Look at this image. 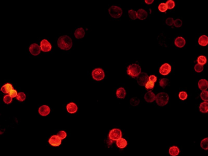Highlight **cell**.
<instances>
[{"label":"cell","instance_id":"obj_1","mask_svg":"<svg viewBox=\"0 0 208 156\" xmlns=\"http://www.w3.org/2000/svg\"><path fill=\"white\" fill-rule=\"evenodd\" d=\"M57 45L61 50L68 51L72 47L73 42L71 38L68 36L63 35L58 40Z\"/></svg>","mask_w":208,"mask_h":156},{"label":"cell","instance_id":"obj_2","mask_svg":"<svg viewBox=\"0 0 208 156\" xmlns=\"http://www.w3.org/2000/svg\"><path fill=\"white\" fill-rule=\"evenodd\" d=\"M141 68L137 64H132L127 67V74L133 78L137 77L141 73Z\"/></svg>","mask_w":208,"mask_h":156},{"label":"cell","instance_id":"obj_3","mask_svg":"<svg viewBox=\"0 0 208 156\" xmlns=\"http://www.w3.org/2000/svg\"><path fill=\"white\" fill-rule=\"evenodd\" d=\"M169 100V96L165 92H161L157 94L155 98L156 103L160 106H163L167 105Z\"/></svg>","mask_w":208,"mask_h":156},{"label":"cell","instance_id":"obj_4","mask_svg":"<svg viewBox=\"0 0 208 156\" xmlns=\"http://www.w3.org/2000/svg\"><path fill=\"white\" fill-rule=\"evenodd\" d=\"M108 11L109 14L112 17L114 18H119L122 14L123 12L122 9L117 6H112L108 9Z\"/></svg>","mask_w":208,"mask_h":156},{"label":"cell","instance_id":"obj_5","mask_svg":"<svg viewBox=\"0 0 208 156\" xmlns=\"http://www.w3.org/2000/svg\"><path fill=\"white\" fill-rule=\"evenodd\" d=\"M92 74L93 79L97 81L103 79L105 76L104 71L100 68L95 69L92 71Z\"/></svg>","mask_w":208,"mask_h":156},{"label":"cell","instance_id":"obj_6","mask_svg":"<svg viewBox=\"0 0 208 156\" xmlns=\"http://www.w3.org/2000/svg\"><path fill=\"white\" fill-rule=\"evenodd\" d=\"M137 82L141 86H145L149 80V77L147 74L145 72L141 73L137 77Z\"/></svg>","mask_w":208,"mask_h":156},{"label":"cell","instance_id":"obj_7","mask_svg":"<svg viewBox=\"0 0 208 156\" xmlns=\"http://www.w3.org/2000/svg\"><path fill=\"white\" fill-rule=\"evenodd\" d=\"M122 136L121 130L118 128H115L111 130L109 134V138L114 141H117L121 138Z\"/></svg>","mask_w":208,"mask_h":156},{"label":"cell","instance_id":"obj_8","mask_svg":"<svg viewBox=\"0 0 208 156\" xmlns=\"http://www.w3.org/2000/svg\"><path fill=\"white\" fill-rule=\"evenodd\" d=\"M41 50L44 52H48L51 50L52 46L47 40L44 39L40 43Z\"/></svg>","mask_w":208,"mask_h":156},{"label":"cell","instance_id":"obj_9","mask_svg":"<svg viewBox=\"0 0 208 156\" xmlns=\"http://www.w3.org/2000/svg\"><path fill=\"white\" fill-rule=\"evenodd\" d=\"M29 50L33 55L35 56L38 55L40 53L41 49L38 44L34 43L30 45Z\"/></svg>","mask_w":208,"mask_h":156},{"label":"cell","instance_id":"obj_10","mask_svg":"<svg viewBox=\"0 0 208 156\" xmlns=\"http://www.w3.org/2000/svg\"><path fill=\"white\" fill-rule=\"evenodd\" d=\"M171 71V66L168 63H164L161 67L159 72L162 75L166 76L168 75Z\"/></svg>","mask_w":208,"mask_h":156},{"label":"cell","instance_id":"obj_11","mask_svg":"<svg viewBox=\"0 0 208 156\" xmlns=\"http://www.w3.org/2000/svg\"><path fill=\"white\" fill-rule=\"evenodd\" d=\"M49 143L53 146H59L61 144V140L57 135H53L49 140Z\"/></svg>","mask_w":208,"mask_h":156},{"label":"cell","instance_id":"obj_12","mask_svg":"<svg viewBox=\"0 0 208 156\" xmlns=\"http://www.w3.org/2000/svg\"><path fill=\"white\" fill-rule=\"evenodd\" d=\"M39 113L40 115L44 116H47L49 114L51 109L48 106L44 105L41 106L40 107L39 109Z\"/></svg>","mask_w":208,"mask_h":156},{"label":"cell","instance_id":"obj_13","mask_svg":"<svg viewBox=\"0 0 208 156\" xmlns=\"http://www.w3.org/2000/svg\"><path fill=\"white\" fill-rule=\"evenodd\" d=\"M155 98L156 96L155 94L151 91L147 92L144 96V99L148 103H152L155 100Z\"/></svg>","mask_w":208,"mask_h":156},{"label":"cell","instance_id":"obj_14","mask_svg":"<svg viewBox=\"0 0 208 156\" xmlns=\"http://www.w3.org/2000/svg\"><path fill=\"white\" fill-rule=\"evenodd\" d=\"M174 44L177 47L183 48L185 45L186 41L184 38L181 37H178L175 40Z\"/></svg>","mask_w":208,"mask_h":156},{"label":"cell","instance_id":"obj_15","mask_svg":"<svg viewBox=\"0 0 208 156\" xmlns=\"http://www.w3.org/2000/svg\"><path fill=\"white\" fill-rule=\"evenodd\" d=\"M85 35V30L82 27L77 29L74 32V36L77 39H82L84 37Z\"/></svg>","mask_w":208,"mask_h":156},{"label":"cell","instance_id":"obj_16","mask_svg":"<svg viewBox=\"0 0 208 156\" xmlns=\"http://www.w3.org/2000/svg\"><path fill=\"white\" fill-rule=\"evenodd\" d=\"M198 86L199 89L202 91H206L208 88V82L205 79H202L199 80L198 83Z\"/></svg>","mask_w":208,"mask_h":156},{"label":"cell","instance_id":"obj_17","mask_svg":"<svg viewBox=\"0 0 208 156\" xmlns=\"http://www.w3.org/2000/svg\"><path fill=\"white\" fill-rule=\"evenodd\" d=\"M66 109L68 112L70 114H74L77 111L78 107L77 105L73 103H71L68 104L66 106Z\"/></svg>","mask_w":208,"mask_h":156},{"label":"cell","instance_id":"obj_18","mask_svg":"<svg viewBox=\"0 0 208 156\" xmlns=\"http://www.w3.org/2000/svg\"><path fill=\"white\" fill-rule=\"evenodd\" d=\"M137 18L140 20H145L148 16V13L144 9H140L137 12Z\"/></svg>","mask_w":208,"mask_h":156},{"label":"cell","instance_id":"obj_19","mask_svg":"<svg viewBox=\"0 0 208 156\" xmlns=\"http://www.w3.org/2000/svg\"><path fill=\"white\" fill-rule=\"evenodd\" d=\"M126 92L125 90L123 88H119L116 91V96L119 98L124 99L125 97Z\"/></svg>","mask_w":208,"mask_h":156},{"label":"cell","instance_id":"obj_20","mask_svg":"<svg viewBox=\"0 0 208 156\" xmlns=\"http://www.w3.org/2000/svg\"><path fill=\"white\" fill-rule=\"evenodd\" d=\"M198 43L202 46H206L208 44V37L205 35H203L200 36L198 40Z\"/></svg>","mask_w":208,"mask_h":156},{"label":"cell","instance_id":"obj_21","mask_svg":"<svg viewBox=\"0 0 208 156\" xmlns=\"http://www.w3.org/2000/svg\"><path fill=\"white\" fill-rule=\"evenodd\" d=\"M169 154L172 156H177L180 153L179 149L176 146H173L170 147L169 150Z\"/></svg>","mask_w":208,"mask_h":156},{"label":"cell","instance_id":"obj_22","mask_svg":"<svg viewBox=\"0 0 208 156\" xmlns=\"http://www.w3.org/2000/svg\"><path fill=\"white\" fill-rule=\"evenodd\" d=\"M116 144L118 147L120 148H124L127 146V142L125 139L120 138L117 141Z\"/></svg>","mask_w":208,"mask_h":156},{"label":"cell","instance_id":"obj_23","mask_svg":"<svg viewBox=\"0 0 208 156\" xmlns=\"http://www.w3.org/2000/svg\"><path fill=\"white\" fill-rule=\"evenodd\" d=\"M13 86L9 83H7L6 85L2 86L1 89V91L3 93L5 94L9 93L12 89H13Z\"/></svg>","mask_w":208,"mask_h":156},{"label":"cell","instance_id":"obj_24","mask_svg":"<svg viewBox=\"0 0 208 156\" xmlns=\"http://www.w3.org/2000/svg\"><path fill=\"white\" fill-rule=\"evenodd\" d=\"M200 110L203 113H206L208 111V103L207 102H203L200 104L199 106Z\"/></svg>","mask_w":208,"mask_h":156},{"label":"cell","instance_id":"obj_25","mask_svg":"<svg viewBox=\"0 0 208 156\" xmlns=\"http://www.w3.org/2000/svg\"><path fill=\"white\" fill-rule=\"evenodd\" d=\"M200 146L204 150H208V138L207 137L202 140L200 143Z\"/></svg>","mask_w":208,"mask_h":156},{"label":"cell","instance_id":"obj_26","mask_svg":"<svg viewBox=\"0 0 208 156\" xmlns=\"http://www.w3.org/2000/svg\"><path fill=\"white\" fill-rule=\"evenodd\" d=\"M129 15V17L132 20H135L137 18V13L136 11L132 9L129 10L128 12Z\"/></svg>","mask_w":208,"mask_h":156},{"label":"cell","instance_id":"obj_27","mask_svg":"<svg viewBox=\"0 0 208 156\" xmlns=\"http://www.w3.org/2000/svg\"><path fill=\"white\" fill-rule=\"evenodd\" d=\"M206 61H207V60H206V57L205 56H202V55L199 56L198 58L197 61L198 64L202 65V66L206 64Z\"/></svg>","mask_w":208,"mask_h":156},{"label":"cell","instance_id":"obj_28","mask_svg":"<svg viewBox=\"0 0 208 156\" xmlns=\"http://www.w3.org/2000/svg\"><path fill=\"white\" fill-rule=\"evenodd\" d=\"M169 83V80L166 78H163L159 81V85L161 87L164 88Z\"/></svg>","mask_w":208,"mask_h":156},{"label":"cell","instance_id":"obj_29","mask_svg":"<svg viewBox=\"0 0 208 156\" xmlns=\"http://www.w3.org/2000/svg\"><path fill=\"white\" fill-rule=\"evenodd\" d=\"M140 101V100L138 98H132L130 100V104L132 106H136L139 105Z\"/></svg>","mask_w":208,"mask_h":156},{"label":"cell","instance_id":"obj_30","mask_svg":"<svg viewBox=\"0 0 208 156\" xmlns=\"http://www.w3.org/2000/svg\"><path fill=\"white\" fill-rule=\"evenodd\" d=\"M200 97L201 99L205 102H207L208 101V92L206 90L203 91L200 94Z\"/></svg>","mask_w":208,"mask_h":156},{"label":"cell","instance_id":"obj_31","mask_svg":"<svg viewBox=\"0 0 208 156\" xmlns=\"http://www.w3.org/2000/svg\"><path fill=\"white\" fill-rule=\"evenodd\" d=\"M154 83L148 80V81L145 85V88L149 91H151V90H152L154 87Z\"/></svg>","mask_w":208,"mask_h":156},{"label":"cell","instance_id":"obj_32","mask_svg":"<svg viewBox=\"0 0 208 156\" xmlns=\"http://www.w3.org/2000/svg\"><path fill=\"white\" fill-rule=\"evenodd\" d=\"M17 99L19 101H24L25 100L26 96L25 94L23 92H20L18 94L17 96Z\"/></svg>","mask_w":208,"mask_h":156},{"label":"cell","instance_id":"obj_33","mask_svg":"<svg viewBox=\"0 0 208 156\" xmlns=\"http://www.w3.org/2000/svg\"><path fill=\"white\" fill-rule=\"evenodd\" d=\"M158 8H159V10L162 12H166L168 9L167 6L165 3H161L160 4H159V7H158Z\"/></svg>","mask_w":208,"mask_h":156},{"label":"cell","instance_id":"obj_34","mask_svg":"<svg viewBox=\"0 0 208 156\" xmlns=\"http://www.w3.org/2000/svg\"><path fill=\"white\" fill-rule=\"evenodd\" d=\"M166 5L167 6L168 9H171L174 8L175 7V3L173 1L169 0L166 2Z\"/></svg>","mask_w":208,"mask_h":156},{"label":"cell","instance_id":"obj_35","mask_svg":"<svg viewBox=\"0 0 208 156\" xmlns=\"http://www.w3.org/2000/svg\"><path fill=\"white\" fill-rule=\"evenodd\" d=\"M204 67L202 65H200V64H197L195 65L194 67V69L195 71L197 72H201L203 70Z\"/></svg>","mask_w":208,"mask_h":156},{"label":"cell","instance_id":"obj_36","mask_svg":"<svg viewBox=\"0 0 208 156\" xmlns=\"http://www.w3.org/2000/svg\"><path fill=\"white\" fill-rule=\"evenodd\" d=\"M57 135L61 139H63L67 136V134L64 131H61L58 133Z\"/></svg>","mask_w":208,"mask_h":156},{"label":"cell","instance_id":"obj_37","mask_svg":"<svg viewBox=\"0 0 208 156\" xmlns=\"http://www.w3.org/2000/svg\"><path fill=\"white\" fill-rule=\"evenodd\" d=\"M178 96H179V97L180 99L182 100H185L188 97V94L185 92H180Z\"/></svg>","mask_w":208,"mask_h":156},{"label":"cell","instance_id":"obj_38","mask_svg":"<svg viewBox=\"0 0 208 156\" xmlns=\"http://www.w3.org/2000/svg\"><path fill=\"white\" fill-rule=\"evenodd\" d=\"M174 26L176 27H180L182 26L183 22L182 20L179 19H176L174 22Z\"/></svg>","mask_w":208,"mask_h":156},{"label":"cell","instance_id":"obj_39","mask_svg":"<svg viewBox=\"0 0 208 156\" xmlns=\"http://www.w3.org/2000/svg\"><path fill=\"white\" fill-rule=\"evenodd\" d=\"M12 98H11L9 95H6L3 98L4 102L7 104H9L11 103L12 101Z\"/></svg>","mask_w":208,"mask_h":156},{"label":"cell","instance_id":"obj_40","mask_svg":"<svg viewBox=\"0 0 208 156\" xmlns=\"http://www.w3.org/2000/svg\"><path fill=\"white\" fill-rule=\"evenodd\" d=\"M9 96L12 98L15 97L18 95L17 92L16 91V90L14 89L11 90L9 92Z\"/></svg>","mask_w":208,"mask_h":156},{"label":"cell","instance_id":"obj_41","mask_svg":"<svg viewBox=\"0 0 208 156\" xmlns=\"http://www.w3.org/2000/svg\"><path fill=\"white\" fill-rule=\"evenodd\" d=\"M174 19L172 18H168L166 20V24L168 26L172 25L174 23Z\"/></svg>","mask_w":208,"mask_h":156},{"label":"cell","instance_id":"obj_42","mask_svg":"<svg viewBox=\"0 0 208 156\" xmlns=\"http://www.w3.org/2000/svg\"><path fill=\"white\" fill-rule=\"evenodd\" d=\"M149 80L152 81L154 83H155L157 80V78L154 75H151L149 77Z\"/></svg>","mask_w":208,"mask_h":156},{"label":"cell","instance_id":"obj_43","mask_svg":"<svg viewBox=\"0 0 208 156\" xmlns=\"http://www.w3.org/2000/svg\"><path fill=\"white\" fill-rule=\"evenodd\" d=\"M145 2L148 5H150L153 3L154 0H145Z\"/></svg>","mask_w":208,"mask_h":156},{"label":"cell","instance_id":"obj_44","mask_svg":"<svg viewBox=\"0 0 208 156\" xmlns=\"http://www.w3.org/2000/svg\"><path fill=\"white\" fill-rule=\"evenodd\" d=\"M5 128L0 125V135H2L5 132Z\"/></svg>","mask_w":208,"mask_h":156}]
</instances>
